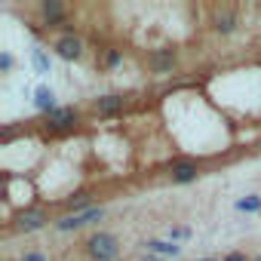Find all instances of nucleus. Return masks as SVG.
Wrapping results in <instances>:
<instances>
[{"instance_id":"obj_4","label":"nucleus","mask_w":261,"mask_h":261,"mask_svg":"<svg viewBox=\"0 0 261 261\" xmlns=\"http://www.w3.org/2000/svg\"><path fill=\"white\" fill-rule=\"evenodd\" d=\"M56 56L65 59V62H77V59L83 56V40H80L77 34H65V37H59V40H56Z\"/></svg>"},{"instance_id":"obj_9","label":"nucleus","mask_w":261,"mask_h":261,"mask_svg":"<svg viewBox=\"0 0 261 261\" xmlns=\"http://www.w3.org/2000/svg\"><path fill=\"white\" fill-rule=\"evenodd\" d=\"M145 249L151 252V255H163V258H175V255H181V246H175L172 240H148L145 243Z\"/></svg>"},{"instance_id":"obj_10","label":"nucleus","mask_w":261,"mask_h":261,"mask_svg":"<svg viewBox=\"0 0 261 261\" xmlns=\"http://www.w3.org/2000/svg\"><path fill=\"white\" fill-rule=\"evenodd\" d=\"M95 114H101V117H111V114H117V111H123V95H101V98H95Z\"/></svg>"},{"instance_id":"obj_7","label":"nucleus","mask_w":261,"mask_h":261,"mask_svg":"<svg viewBox=\"0 0 261 261\" xmlns=\"http://www.w3.org/2000/svg\"><path fill=\"white\" fill-rule=\"evenodd\" d=\"M148 65H151V71L166 74V71H172V65H175V53H172V49H157V53H151Z\"/></svg>"},{"instance_id":"obj_3","label":"nucleus","mask_w":261,"mask_h":261,"mask_svg":"<svg viewBox=\"0 0 261 261\" xmlns=\"http://www.w3.org/2000/svg\"><path fill=\"white\" fill-rule=\"evenodd\" d=\"M46 221H49L46 209H25V212H19V218H16L13 227H16L19 233H34V230L46 227Z\"/></svg>"},{"instance_id":"obj_21","label":"nucleus","mask_w":261,"mask_h":261,"mask_svg":"<svg viewBox=\"0 0 261 261\" xmlns=\"http://www.w3.org/2000/svg\"><path fill=\"white\" fill-rule=\"evenodd\" d=\"M252 261H261V255H255V258H252Z\"/></svg>"},{"instance_id":"obj_1","label":"nucleus","mask_w":261,"mask_h":261,"mask_svg":"<svg viewBox=\"0 0 261 261\" xmlns=\"http://www.w3.org/2000/svg\"><path fill=\"white\" fill-rule=\"evenodd\" d=\"M86 255H89L92 261H114V258L120 255V243H117L114 233L98 230V233H92V237L86 240Z\"/></svg>"},{"instance_id":"obj_16","label":"nucleus","mask_w":261,"mask_h":261,"mask_svg":"<svg viewBox=\"0 0 261 261\" xmlns=\"http://www.w3.org/2000/svg\"><path fill=\"white\" fill-rule=\"evenodd\" d=\"M191 237V227H185V224H175V227H169V240L175 243V240H188Z\"/></svg>"},{"instance_id":"obj_18","label":"nucleus","mask_w":261,"mask_h":261,"mask_svg":"<svg viewBox=\"0 0 261 261\" xmlns=\"http://www.w3.org/2000/svg\"><path fill=\"white\" fill-rule=\"evenodd\" d=\"M10 68H13V56H10V53H4V56H0V71L7 74Z\"/></svg>"},{"instance_id":"obj_17","label":"nucleus","mask_w":261,"mask_h":261,"mask_svg":"<svg viewBox=\"0 0 261 261\" xmlns=\"http://www.w3.org/2000/svg\"><path fill=\"white\" fill-rule=\"evenodd\" d=\"M22 261H49V258H46L43 252H37V249H31V252H25V255H22Z\"/></svg>"},{"instance_id":"obj_6","label":"nucleus","mask_w":261,"mask_h":261,"mask_svg":"<svg viewBox=\"0 0 261 261\" xmlns=\"http://www.w3.org/2000/svg\"><path fill=\"white\" fill-rule=\"evenodd\" d=\"M212 28H215L218 34H230V31L237 28V13H233L230 7H218V10L212 13Z\"/></svg>"},{"instance_id":"obj_15","label":"nucleus","mask_w":261,"mask_h":261,"mask_svg":"<svg viewBox=\"0 0 261 261\" xmlns=\"http://www.w3.org/2000/svg\"><path fill=\"white\" fill-rule=\"evenodd\" d=\"M237 209L240 212H258L261 209V197H255V194L252 197H243V200H237Z\"/></svg>"},{"instance_id":"obj_2","label":"nucleus","mask_w":261,"mask_h":261,"mask_svg":"<svg viewBox=\"0 0 261 261\" xmlns=\"http://www.w3.org/2000/svg\"><path fill=\"white\" fill-rule=\"evenodd\" d=\"M101 215H105V209H101V206H89V209H83V212L65 215L62 221H56V227H59V230H80V227H86V224L98 221Z\"/></svg>"},{"instance_id":"obj_20","label":"nucleus","mask_w":261,"mask_h":261,"mask_svg":"<svg viewBox=\"0 0 261 261\" xmlns=\"http://www.w3.org/2000/svg\"><path fill=\"white\" fill-rule=\"evenodd\" d=\"M197 261H215V258H197Z\"/></svg>"},{"instance_id":"obj_12","label":"nucleus","mask_w":261,"mask_h":261,"mask_svg":"<svg viewBox=\"0 0 261 261\" xmlns=\"http://www.w3.org/2000/svg\"><path fill=\"white\" fill-rule=\"evenodd\" d=\"M34 108L43 111V114H53V111H56V92H53L49 86H40V89L34 92Z\"/></svg>"},{"instance_id":"obj_11","label":"nucleus","mask_w":261,"mask_h":261,"mask_svg":"<svg viewBox=\"0 0 261 261\" xmlns=\"http://www.w3.org/2000/svg\"><path fill=\"white\" fill-rule=\"evenodd\" d=\"M40 16H43V25H56V22H62L65 7L59 4V0H43V4H40Z\"/></svg>"},{"instance_id":"obj_13","label":"nucleus","mask_w":261,"mask_h":261,"mask_svg":"<svg viewBox=\"0 0 261 261\" xmlns=\"http://www.w3.org/2000/svg\"><path fill=\"white\" fill-rule=\"evenodd\" d=\"M31 62H34V68H37L40 74H49V71H53V62H49V56H46L43 49H31Z\"/></svg>"},{"instance_id":"obj_5","label":"nucleus","mask_w":261,"mask_h":261,"mask_svg":"<svg viewBox=\"0 0 261 261\" xmlns=\"http://www.w3.org/2000/svg\"><path fill=\"white\" fill-rule=\"evenodd\" d=\"M197 175H200V166H197L194 160H175V163L169 166V178H172L175 185L197 181Z\"/></svg>"},{"instance_id":"obj_8","label":"nucleus","mask_w":261,"mask_h":261,"mask_svg":"<svg viewBox=\"0 0 261 261\" xmlns=\"http://www.w3.org/2000/svg\"><path fill=\"white\" fill-rule=\"evenodd\" d=\"M77 123V108H56L49 114V129H68Z\"/></svg>"},{"instance_id":"obj_19","label":"nucleus","mask_w":261,"mask_h":261,"mask_svg":"<svg viewBox=\"0 0 261 261\" xmlns=\"http://www.w3.org/2000/svg\"><path fill=\"white\" fill-rule=\"evenodd\" d=\"M224 261H249V258H246L243 252H227V255H224Z\"/></svg>"},{"instance_id":"obj_14","label":"nucleus","mask_w":261,"mask_h":261,"mask_svg":"<svg viewBox=\"0 0 261 261\" xmlns=\"http://www.w3.org/2000/svg\"><path fill=\"white\" fill-rule=\"evenodd\" d=\"M123 62V53L120 49H105L101 53V68H117Z\"/></svg>"}]
</instances>
